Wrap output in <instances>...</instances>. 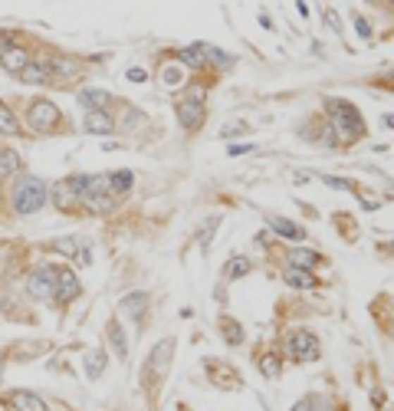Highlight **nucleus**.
Masks as SVG:
<instances>
[{
	"label": "nucleus",
	"mask_w": 394,
	"mask_h": 411,
	"mask_svg": "<svg viewBox=\"0 0 394 411\" xmlns=\"http://www.w3.org/2000/svg\"><path fill=\"white\" fill-rule=\"evenodd\" d=\"M355 27H358V33H362V37H371V30H368V23H365V20H362V17H355Z\"/></svg>",
	"instance_id": "f704fd0d"
},
{
	"label": "nucleus",
	"mask_w": 394,
	"mask_h": 411,
	"mask_svg": "<svg viewBox=\"0 0 394 411\" xmlns=\"http://www.w3.org/2000/svg\"><path fill=\"white\" fill-rule=\"evenodd\" d=\"M144 309H148V297L144 293H128V297L118 299V313L132 316V319H142Z\"/></svg>",
	"instance_id": "2eb2a0df"
},
{
	"label": "nucleus",
	"mask_w": 394,
	"mask_h": 411,
	"mask_svg": "<svg viewBox=\"0 0 394 411\" xmlns=\"http://www.w3.org/2000/svg\"><path fill=\"white\" fill-rule=\"evenodd\" d=\"M102 372H106V352H102V349H96V352L86 355V379H92V382H96Z\"/></svg>",
	"instance_id": "5701e85b"
},
{
	"label": "nucleus",
	"mask_w": 394,
	"mask_h": 411,
	"mask_svg": "<svg viewBox=\"0 0 394 411\" xmlns=\"http://www.w3.org/2000/svg\"><path fill=\"white\" fill-rule=\"evenodd\" d=\"M27 119H30V129H37V132H53L56 125H63V112L49 99H37L30 105Z\"/></svg>",
	"instance_id": "7ed1b4c3"
},
{
	"label": "nucleus",
	"mask_w": 394,
	"mask_h": 411,
	"mask_svg": "<svg viewBox=\"0 0 394 411\" xmlns=\"http://www.w3.org/2000/svg\"><path fill=\"white\" fill-rule=\"evenodd\" d=\"M187 83V69L181 63H164L161 66V86L164 89H181Z\"/></svg>",
	"instance_id": "4468645a"
},
{
	"label": "nucleus",
	"mask_w": 394,
	"mask_h": 411,
	"mask_svg": "<svg viewBox=\"0 0 394 411\" xmlns=\"http://www.w3.org/2000/svg\"><path fill=\"white\" fill-rule=\"evenodd\" d=\"M10 204H13L17 214H37V210L47 204V181H39L33 174L20 178L13 194H10Z\"/></svg>",
	"instance_id": "f03ea898"
},
{
	"label": "nucleus",
	"mask_w": 394,
	"mask_h": 411,
	"mask_svg": "<svg viewBox=\"0 0 394 411\" xmlns=\"http://www.w3.org/2000/svg\"><path fill=\"white\" fill-rule=\"evenodd\" d=\"M201 99H204V89H194L191 96L178 102L174 112H178V122H181L184 129H197V125L204 122V102Z\"/></svg>",
	"instance_id": "39448f33"
},
{
	"label": "nucleus",
	"mask_w": 394,
	"mask_h": 411,
	"mask_svg": "<svg viewBox=\"0 0 394 411\" xmlns=\"http://www.w3.org/2000/svg\"><path fill=\"white\" fill-rule=\"evenodd\" d=\"M76 260H79V263H82V267H89V263H92V250H89V247H82V250H79V254H76Z\"/></svg>",
	"instance_id": "473e14b6"
},
{
	"label": "nucleus",
	"mask_w": 394,
	"mask_h": 411,
	"mask_svg": "<svg viewBox=\"0 0 394 411\" xmlns=\"http://www.w3.org/2000/svg\"><path fill=\"white\" fill-rule=\"evenodd\" d=\"M326 112L332 119V129H338L335 142H362L365 138V119H362L355 105L342 102V99H328Z\"/></svg>",
	"instance_id": "f257e3e1"
},
{
	"label": "nucleus",
	"mask_w": 394,
	"mask_h": 411,
	"mask_svg": "<svg viewBox=\"0 0 394 411\" xmlns=\"http://www.w3.org/2000/svg\"><path fill=\"white\" fill-rule=\"evenodd\" d=\"M53 198H56V208H76V204H82V198L76 194V188H73V181H59L56 191H53Z\"/></svg>",
	"instance_id": "dca6fc26"
},
{
	"label": "nucleus",
	"mask_w": 394,
	"mask_h": 411,
	"mask_svg": "<svg viewBox=\"0 0 394 411\" xmlns=\"http://www.w3.org/2000/svg\"><path fill=\"white\" fill-rule=\"evenodd\" d=\"M322 263V254H316V250H293L289 254V267H302V270H312Z\"/></svg>",
	"instance_id": "6ab92c4d"
},
{
	"label": "nucleus",
	"mask_w": 394,
	"mask_h": 411,
	"mask_svg": "<svg viewBox=\"0 0 394 411\" xmlns=\"http://www.w3.org/2000/svg\"><path fill=\"white\" fill-rule=\"evenodd\" d=\"M53 250L66 254V257H76V240H56V244H53Z\"/></svg>",
	"instance_id": "7c9ffc66"
},
{
	"label": "nucleus",
	"mask_w": 394,
	"mask_h": 411,
	"mask_svg": "<svg viewBox=\"0 0 394 411\" xmlns=\"http://www.w3.org/2000/svg\"><path fill=\"white\" fill-rule=\"evenodd\" d=\"M181 63H187V66L194 69H204L207 66V53H204V43H191V47L181 49Z\"/></svg>",
	"instance_id": "412c9836"
},
{
	"label": "nucleus",
	"mask_w": 394,
	"mask_h": 411,
	"mask_svg": "<svg viewBox=\"0 0 394 411\" xmlns=\"http://www.w3.org/2000/svg\"><path fill=\"white\" fill-rule=\"evenodd\" d=\"M385 125H391V129H394V115H388V119H385Z\"/></svg>",
	"instance_id": "e433bc0d"
},
{
	"label": "nucleus",
	"mask_w": 394,
	"mask_h": 411,
	"mask_svg": "<svg viewBox=\"0 0 394 411\" xmlns=\"http://www.w3.org/2000/svg\"><path fill=\"white\" fill-rule=\"evenodd\" d=\"M20 79H23V83H47V79H49V69L43 66V63H30V66L20 73Z\"/></svg>",
	"instance_id": "cd10ccee"
},
{
	"label": "nucleus",
	"mask_w": 394,
	"mask_h": 411,
	"mask_svg": "<svg viewBox=\"0 0 394 411\" xmlns=\"http://www.w3.org/2000/svg\"><path fill=\"white\" fill-rule=\"evenodd\" d=\"M385 4H391V7H394V0H385Z\"/></svg>",
	"instance_id": "58836bf2"
},
{
	"label": "nucleus",
	"mask_w": 394,
	"mask_h": 411,
	"mask_svg": "<svg viewBox=\"0 0 394 411\" xmlns=\"http://www.w3.org/2000/svg\"><path fill=\"white\" fill-rule=\"evenodd\" d=\"M10 405H13V411H49V408H47V402H43L39 395L23 392V388L10 395Z\"/></svg>",
	"instance_id": "ddd939ff"
},
{
	"label": "nucleus",
	"mask_w": 394,
	"mask_h": 411,
	"mask_svg": "<svg viewBox=\"0 0 394 411\" xmlns=\"http://www.w3.org/2000/svg\"><path fill=\"white\" fill-rule=\"evenodd\" d=\"M27 66H30V49L27 47H17V43H13L10 49L0 53V69H7V73H17L20 76Z\"/></svg>",
	"instance_id": "1a4fd4ad"
},
{
	"label": "nucleus",
	"mask_w": 394,
	"mask_h": 411,
	"mask_svg": "<svg viewBox=\"0 0 394 411\" xmlns=\"http://www.w3.org/2000/svg\"><path fill=\"white\" fill-rule=\"evenodd\" d=\"M132 181H135V174L128 172V168H122V172H112V174H109V191L118 198V194H125L128 188H132Z\"/></svg>",
	"instance_id": "4be33fe9"
},
{
	"label": "nucleus",
	"mask_w": 394,
	"mask_h": 411,
	"mask_svg": "<svg viewBox=\"0 0 394 411\" xmlns=\"http://www.w3.org/2000/svg\"><path fill=\"white\" fill-rule=\"evenodd\" d=\"M174 349H178V345H174V339H161V342L152 349L148 369H152L154 379H161V375L168 372V365H171V359H174Z\"/></svg>",
	"instance_id": "0eeeda50"
},
{
	"label": "nucleus",
	"mask_w": 394,
	"mask_h": 411,
	"mask_svg": "<svg viewBox=\"0 0 394 411\" xmlns=\"http://www.w3.org/2000/svg\"><path fill=\"white\" fill-rule=\"evenodd\" d=\"M240 132H243V125H230V129H227L223 135H230V138H233V135H240Z\"/></svg>",
	"instance_id": "c9c22d12"
},
{
	"label": "nucleus",
	"mask_w": 394,
	"mask_h": 411,
	"mask_svg": "<svg viewBox=\"0 0 394 411\" xmlns=\"http://www.w3.org/2000/svg\"><path fill=\"white\" fill-rule=\"evenodd\" d=\"M293 411H316V398H309V402L293 405Z\"/></svg>",
	"instance_id": "72a5a7b5"
},
{
	"label": "nucleus",
	"mask_w": 394,
	"mask_h": 411,
	"mask_svg": "<svg viewBox=\"0 0 394 411\" xmlns=\"http://www.w3.org/2000/svg\"><path fill=\"white\" fill-rule=\"evenodd\" d=\"M253 270V263L247 257H233L230 263H227V270H223V280H237V277H247Z\"/></svg>",
	"instance_id": "a878e982"
},
{
	"label": "nucleus",
	"mask_w": 394,
	"mask_h": 411,
	"mask_svg": "<svg viewBox=\"0 0 394 411\" xmlns=\"http://www.w3.org/2000/svg\"><path fill=\"white\" fill-rule=\"evenodd\" d=\"M17 132H20V122L13 115V109L0 102V135H17Z\"/></svg>",
	"instance_id": "393cba45"
},
{
	"label": "nucleus",
	"mask_w": 394,
	"mask_h": 411,
	"mask_svg": "<svg viewBox=\"0 0 394 411\" xmlns=\"http://www.w3.org/2000/svg\"><path fill=\"white\" fill-rule=\"evenodd\" d=\"M43 66L49 69V76H73L76 73V59H69V56H63V53H49L47 59H43Z\"/></svg>",
	"instance_id": "f8f14e48"
},
{
	"label": "nucleus",
	"mask_w": 394,
	"mask_h": 411,
	"mask_svg": "<svg viewBox=\"0 0 394 411\" xmlns=\"http://www.w3.org/2000/svg\"><path fill=\"white\" fill-rule=\"evenodd\" d=\"M79 102L92 112V109H106V105L112 102V96H109L106 89H82V93H79Z\"/></svg>",
	"instance_id": "a211bd4d"
},
{
	"label": "nucleus",
	"mask_w": 394,
	"mask_h": 411,
	"mask_svg": "<svg viewBox=\"0 0 394 411\" xmlns=\"http://www.w3.org/2000/svg\"><path fill=\"white\" fill-rule=\"evenodd\" d=\"M269 227L276 230L279 237H286V240H302L306 237V230L299 227V224H293V220H286V218H269Z\"/></svg>",
	"instance_id": "f3484780"
},
{
	"label": "nucleus",
	"mask_w": 394,
	"mask_h": 411,
	"mask_svg": "<svg viewBox=\"0 0 394 411\" xmlns=\"http://www.w3.org/2000/svg\"><path fill=\"white\" fill-rule=\"evenodd\" d=\"M128 79H132V83H144V79H148V73H144V69H138V66H132V69H128Z\"/></svg>",
	"instance_id": "2f4dec72"
},
{
	"label": "nucleus",
	"mask_w": 394,
	"mask_h": 411,
	"mask_svg": "<svg viewBox=\"0 0 394 411\" xmlns=\"http://www.w3.org/2000/svg\"><path fill=\"white\" fill-rule=\"evenodd\" d=\"M283 280H286L289 287H296V290H316L319 287V280L312 270H302V267H289L286 273H283Z\"/></svg>",
	"instance_id": "9b49d317"
},
{
	"label": "nucleus",
	"mask_w": 394,
	"mask_h": 411,
	"mask_svg": "<svg viewBox=\"0 0 394 411\" xmlns=\"http://www.w3.org/2000/svg\"><path fill=\"white\" fill-rule=\"evenodd\" d=\"M17 172H20V155L10 152V148H0V178H10Z\"/></svg>",
	"instance_id": "b1692460"
},
{
	"label": "nucleus",
	"mask_w": 394,
	"mask_h": 411,
	"mask_svg": "<svg viewBox=\"0 0 394 411\" xmlns=\"http://www.w3.org/2000/svg\"><path fill=\"white\" fill-rule=\"evenodd\" d=\"M82 293L73 270H56V303H73Z\"/></svg>",
	"instance_id": "6e6552de"
},
{
	"label": "nucleus",
	"mask_w": 394,
	"mask_h": 411,
	"mask_svg": "<svg viewBox=\"0 0 394 411\" xmlns=\"http://www.w3.org/2000/svg\"><path fill=\"white\" fill-rule=\"evenodd\" d=\"M289 355L296 362H316L319 359V339L312 333H293L289 335Z\"/></svg>",
	"instance_id": "423d86ee"
},
{
	"label": "nucleus",
	"mask_w": 394,
	"mask_h": 411,
	"mask_svg": "<svg viewBox=\"0 0 394 411\" xmlns=\"http://www.w3.org/2000/svg\"><path fill=\"white\" fill-rule=\"evenodd\" d=\"M27 290H30V297L39 299V303L56 299V270H53V267L33 270V273H30V280H27Z\"/></svg>",
	"instance_id": "20e7f679"
},
{
	"label": "nucleus",
	"mask_w": 394,
	"mask_h": 411,
	"mask_svg": "<svg viewBox=\"0 0 394 411\" xmlns=\"http://www.w3.org/2000/svg\"><path fill=\"white\" fill-rule=\"evenodd\" d=\"M260 372L266 375V379H279V359H276V355H263Z\"/></svg>",
	"instance_id": "c756f323"
},
{
	"label": "nucleus",
	"mask_w": 394,
	"mask_h": 411,
	"mask_svg": "<svg viewBox=\"0 0 394 411\" xmlns=\"http://www.w3.org/2000/svg\"><path fill=\"white\" fill-rule=\"evenodd\" d=\"M0 375H4V362H0Z\"/></svg>",
	"instance_id": "4c0bfd02"
},
{
	"label": "nucleus",
	"mask_w": 394,
	"mask_h": 411,
	"mask_svg": "<svg viewBox=\"0 0 394 411\" xmlns=\"http://www.w3.org/2000/svg\"><path fill=\"white\" fill-rule=\"evenodd\" d=\"M221 333L227 335V342H230V345H240L243 342V326L233 323V319H227V316L221 319Z\"/></svg>",
	"instance_id": "bb28decb"
},
{
	"label": "nucleus",
	"mask_w": 394,
	"mask_h": 411,
	"mask_svg": "<svg viewBox=\"0 0 394 411\" xmlns=\"http://www.w3.org/2000/svg\"><path fill=\"white\" fill-rule=\"evenodd\" d=\"M86 132L92 135H109L116 132V119L106 112V109H92V112L86 115Z\"/></svg>",
	"instance_id": "9d476101"
},
{
	"label": "nucleus",
	"mask_w": 394,
	"mask_h": 411,
	"mask_svg": "<svg viewBox=\"0 0 394 411\" xmlns=\"http://www.w3.org/2000/svg\"><path fill=\"white\" fill-rule=\"evenodd\" d=\"M109 339H112V345H116V352H118V355H125V352H128V345H125V335H122V329H118L116 323L109 326Z\"/></svg>",
	"instance_id": "c85d7f7f"
},
{
	"label": "nucleus",
	"mask_w": 394,
	"mask_h": 411,
	"mask_svg": "<svg viewBox=\"0 0 394 411\" xmlns=\"http://www.w3.org/2000/svg\"><path fill=\"white\" fill-rule=\"evenodd\" d=\"M82 204H86L89 210H99V214H106V210H112V208H116V194H112V191L89 194V198H82Z\"/></svg>",
	"instance_id": "aec40b11"
}]
</instances>
